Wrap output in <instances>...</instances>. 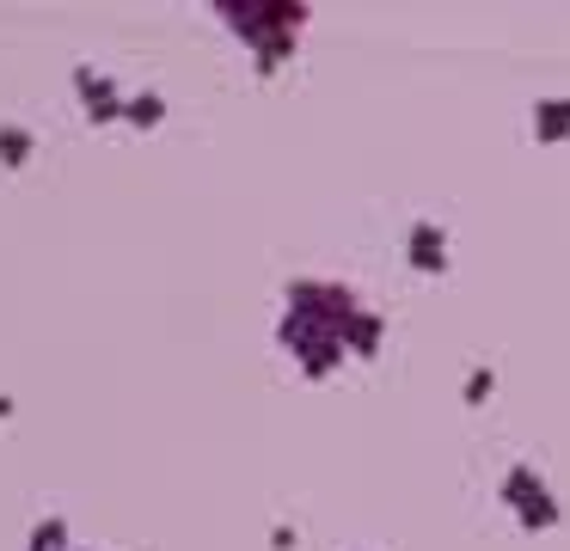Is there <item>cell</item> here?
I'll return each instance as SVG.
<instances>
[{
  "label": "cell",
  "mask_w": 570,
  "mask_h": 551,
  "mask_svg": "<svg viewBox=\"0 0 570 551\" xmlns=\"http://www.w3.org/2000/svg\"><path fill=\"white\" fill-rule=\"evenodd\" d=\"M215 12L258 49V68H276L307 19V7H295V0H215Z\"/></svg>",
  "instance_id": "obj_1"
},
{
  "label": "cell",
  "mask_w": 570,
  "mask_h": 551,
  "mask_svg": "<svg viewBox=\"0 0 570 551\" xmlns=\"http://www.w3.org/2000/svg\"><path fill=\"white\" fill-rule=\"evenodd\" d=\"M75 86H80V98H87V117H92V122L124 117V105H129V98L117 92V80H111V73H99L92 61H80V68H75Z\"/></svg>",
  "instance_id": "obj_2"
},
{
  "label": "cell",
  "mask_w": 570,
  "mask_h": 551,
  "mask_svg": "<svg viewBox=\"0 0 570 551\" xmlns=\"http://www.w3.org/2000/svg\"><path fill=\"white\" fill-rule=\"evenodd\" d=\"M31 147H38V141H31L26 122H0V166H26Z\"/></svg>",
  "instance_id": "obj_3"
},
{
  "label": "cell",
  "mask_w": 570,
  "mask_h": 551,
  "mask_svg": "<svg viewBox=\"0 0 570 551\" xmlns=\"http://www.w3.org/2000/svg\"><path fill=\"white\" fill-rule=\"evenodd\" d=\"M26 551H75V539H68V521L62 514H43L38 527H31V545Z\"/></svg>",
  "instance_id": "obj_4"
},
{
  "label": "cell",
  "mask_w": 570,
  "mask_h": 551,
  "mask_svg": "<svg viewBox=\"0 0 570 551\" xmlns=\"http://www.w3.org/2000/svg\"><path fill=\"white\" fill-rule=\"evenodd\" d=\"M124 117L136 122V129H154V122L166 117V98L160 92H129V105H124Z\"/></svg>",
  "instance_id": "obj_5"
},
{
  "label": "cell",
  "mask_w": 570,
  "mask_h": 551,
  "mask_svg": "<svg viewBox=\"0 0 570 551\" xmlns=\"http://www.w3.org/2000/svg\"><path fill=\"white\" fill-rule=\"evenodd\" d=\"M411 257H417V264H442V239H435V227L411 233Z\"/></svg>",
  "instance_id": "obj_6"
},
{
  "label": "cell",
  "mask_w": 570,
  "mask_h": 551,
  "mask_svg": "<svg viewBox=\"0 0 570 551\" xmlns=\"http://www.w3.org/2000/svg\"><path fill=\"white\" fill-rule=\"evenodd\" d=\"M540 129L546 135H564L570 129V98H552V105L540 110Z\"/></svg>",
  "instance_id": "obj_7"
},
{
  "label": "cell",
  "mask_w": 570,
  "mask_h": 551,
  "mask_svg": "<svg viewBox=\"0 0 570 551\" xmlns=\"http://www.w3.org/2000/svg\"><path fill=\"white\" fill-rule=\"evenodd\" d=\"M7 411H13V399H7V392H0V416H7Z\"/></svg>",
  "instance_id": "obj_8"
}]
</instances>
